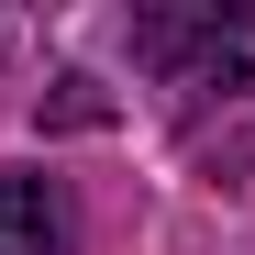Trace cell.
I'll return each mask as SVG.
<instances>
[{
  "mask_svg": "<svg viewBox=\"0 0 255 255\" xmlns=\"http://www.w3.org/2000/svg\"><path fill=\"white\" fill-rule=\"evenodd\" d=\"M133 67L155 78V89H178L189 111L200 100H233V89H255V11L155 0V11H133Z\"/></svg>",
  "mask_w": 255,
  "mask_h": 255,
  "instance_id": "obj_1",
  "label": "cell"
},
{
  "mask_svg": "<svg viewBox=\"0 0 255 255\" xmlns=\"http://www.w3.org/2000/svg\"><path fill=\"white\" fill-rule=\"evenodd\" d=\"M78 244V211L56 178H33V166H0V255H67Z\"/></svg>",
  "mask_w": 255,
  "mask_h": 255,
  "instance_id": "obj_2",
  "label": "cell"
},
{
  "mask_svg": "<svg viewBox=\"0 0 255 255\" xmlns=\"http://www.w3.org/2000/svg\"><path fill=\"white\" fill-rule=\"evenodd\" d=\"M45 122H78V133H89V122H111V100L89 89V78H56V100H45Z\"/></svg>",
  "mask_w": 255,
  "mask_h": 255,
  "instance_id": "obj_3",
  "label": "cell"
}]
</instances>
